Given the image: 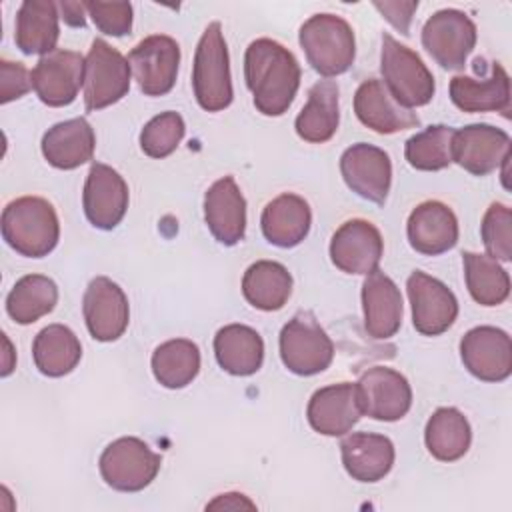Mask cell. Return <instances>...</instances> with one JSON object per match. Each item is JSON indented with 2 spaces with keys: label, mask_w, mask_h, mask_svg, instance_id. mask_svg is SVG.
<instances>
[{
  "label": "cell",
  "mask_w": 512,
  "mask_h": 512,
  "mask_svg": "<svg viewBox=\"0 0 512 512\" xmlns=\"http://www.w3.org/2000/svg\"><path fill=\"white\" fill-rule=\"evenodd\" d=\"M242 294L258 310H280L292 294V276L280 262L258 260L244 272Z\"/></svg>",
  "instance_id": "d6a6232c"
},
{
  "label": "cell",
  "mask_w": 512,
  "mask_h": 512,
  "mask_svg": "<svg viewBox=\"0 0 512 512\" xmlns=\"http://www.w3.org/2000/svg\"><path fill=\"white\" fill-rule=\"evenodd\" d=\"M362 414L358 386L352 382L330 384L316 390L306 408L310 426L324 436H344Z\"/></svg>",
  "instance_id": "ffe728a7"
},
{
  "label": "cell",
  "mask_w": 512,
  "mask_h": 512,
  "mask_svg": "<svg viewBox=\"0 0 512 512\" xmlns=\"http://www.w3.org/2000/svg\"><path fill=\"white\" fill-rule=\"evenodd\" d=\"M482 242L488 252L498 262H510L512 258V212L506 204L494 202L488 206L482 226Z\"/></svg>",
  "instance_id": "ab89813d"
},
{
  "label": "cell",
  "mask_w": 512,
  "mask_h": 512,
  "mask_svg": "<svg viewBox=\"0 0 512 512\" xmlns=\"http://www.w3.org/2000/svg\"><path fill=\"white\" fill-rule=\"evenodd\" d=\"M476 24L462 10L434 12L422 28V46L446 70L464 68L476 46Z\"/></svg>",
  "instance_id": "9c48e42d"
},
{
  "label": "cell",
  "mask_w": 512,
  "mask_h": 512,
  "mask_svg": "<svg viewBox=\"0 0 512 512\" xmlns=\"http://www.w3.org/2000/svg\"><path fill=\"white\" fill-rule=\"evenodd\" d=\"M192 88L196 102L206 112H220L232 102V78L228 46L220 22L202 32L192 64Z\"/></svg>",
  "instance_id": "277c9868"
},
{
  "label": "cell",
  "mask_w": 512,
  "mask_h": 512,
  "mask_svg": "<svg viewBox=\"0 0 512 512\" xmlns=\"http://www.w3.org/2000/svg\"><path fill=\"white\" fill-rule=\"evenodd\" d=\"M450 100L462 112H504L510 110V78L500 62L490 64V74L482 80L454 76L450 80Z\"/></svg>",
  "instance_id": "d4e9b609"
},
{
  "label": "cell",
  "mask_w": 512,
  "mask_h": 512,
  "mask_svg": "<svg viewBox=\"0 0 512 512\" xmlns=\"http://www.w3.org/2000/svg\"><path fill=\"white\" fill-rule=\"evenodd\" d=\"M128 62L134 80L146 96H164L176 84L180 46L166 34H152L130 50Z\"/></svg>",
  "instance_id": "30bf717a"
},
{
  "label": "cell",
  "mask_w": 512,
  "mask_h": 512,
  "mask_svg": "<svg viewBox=\"0 0 512 512\" xmlns=\"http://www.w3.org/2000/svg\"><path fill=\"white\" fill-rule=\"evenodd\" d=\"M2 238L22 256H48L60 238L54 206L40 196H22L2 210Z\"/></svg>",
  "instance_id": "7a4b0ae2"
},
{
  "label": "cell",
  "mask_w": 512,
  "mask_h": 512,
  "mask_svg": "<svg viewBox=\"0 0 512 512\" xmlns=\"http://www.w3.org/2000/svg\"><path fill=\"white\" fill-rule=\"evenodd\" d=\"M362 412L374 420L396 422L404 418L412 406V388L400 372L374 366L356 382Z\"/></svg>",
  "instance_id": "e0dca14e"
},
{
  "label": "cell",
  "mask_w": 512,
  "mask_h": 512,
  "mask_svg": "<svg viewBox=\"0 0 512 512\" xmlns=\"http://www.w3.org/2000/svg\"><path fill=\"white\" fill-rule=\"evenodd\" d=\"M242 508L254 510L256 504L252 500H248L244 494H238V492L220 494L212 502L206 504V510H242Z\"/></svg>",
  "instance_id": "ee69618b"
},
{
  "label": "cell",
  "mask_w": 512,
  "mask_h": 512,
  "mask_svg": "<svg viewBox=\"0 0 512 512\" xmlns=\"http://www.w3.org/2000/svg\"><path fill=\"white\" fill-rule=\"evenodd\" d=\"M466 370L484 382H502L512 372V340L496 326H476L460 340Z\"/></svg>",
  "instance_id": "2e32d148"
},
{
  "label": "cell",
  "mask_w": 512,
  "mask_h": 512,
  "mask_svg": "<svg viewBox=\"0 0 512 512\" xmlns=\"http://www.w3.org/2000/svg\"><path fill=\"white\" fill-rule=\"evenodd\" d=\"M282 364L298 376L324 372L334 358V344L312 312H298L280 332Z\"/></svg>",
  "instance_id": "8992f818"
},
{
  "label": "cell",
  "mask_w": 512,
  "mask_h": 512,
  "mask_svg": "<svg viewBox=\"0 0 512 512\" xmlns=\"http://www.w3.org/2000/svg\"><path fill=\"white\" fill-rule=\"evenodd\" d=\"M340 172L346 186L360 198L384 204L392 184L390 156L372 144L358 142L340 156Z\"/></svg>",
  "instance_id": "9a60e30c"
},
{
  "label": "cell",
  "mask_w": 512,
  "mask_h": 512,
  "mask_svg": "<svg viewBox=\"0 0 512 512\" xmlns=\"http://www.w3.org/2000/svg\"><path fill=\"white\" fill-rule=\"evenodd\" d=\"M58 4L50 0H26L16 14V46L24 54H50L60 36Z\"/></svg>",
  "instance_id": "f1b7e54d"
},
{
  "label": "cell",
  "mask_w": 512,
  "mask_h": 512,
  "mask_svg": "<svg viewBox=\"0 0 512 512\" xmlns=\"http://www.w3.org/2000/svg\"><path fill=\"white\" fill-rule=\"evenodd\" d=\"M406 288L416 332L438 336L454 324L458 316V300L444 282L422 270H414L406 280Z\"/></svg>",
  "instance_id": "8fae6325"
},
{
  "label": "cell",
  "mask_w": 512,
  "mask_h": 512,
  "mask_svg": "<svg viewBox=\"0 0 512 512\" xmlns=\"http://www.w3.org/2000/svg\"><path fill=\"white\" fill-rule=\"evenodd\" d=\"M154 378L164 388H184L200 372V350L188 338H174L160 344L152 354Z\"/></svg>",
  "instance_id": "d590c367"
},
{
  "label": "cell",
  "mask_w": 512,
  "mask_h": 512,
  "mask_svg": "<svg viewBox=\"0 0 512 512\" xmlns=\"http://www.w3.org/2000/svg\"><path fill=\"white\" fill-rule=\"evenodd\" d=\"M58 302V286L44 274L22 276L6 296V312L16 324H32L50 314Z\"/></svg>",
  "instance_id": "e575fe53"
},
{
  "label": "cell",
  "mask_w": 512,
  "mask_h": 512,
  "mask_svg": "<svg viewBox=\"0 0 512 512\" xmlns=\"http://www.w3.org/2000/svg\"><path fill=\"white\" fill-rule=\"evenodd\" d=\"M354 112L366 128L378 134H394L420 126V118L410 108L398 104L378 78H368L358 86Z\"/></svg>",
  "instance_id": "7402d4cb"
},
{
  "label": "cell",
  "mask_w": 512,
  "mask_h": 512,
  "mask_svg": "<svg viewBox=\"0 0 512 512\" xmlns=\"http://www.w3.org/2000/svg\"><path fill=\"white\" fill-rule=\"evenodd\" d=\"M96 148L94 128L86 118L58 122L42 136V154L50 166L74 170L92 160Z\"/></svg>",
  "instance_id": "83f0119b"
},
{
  "label": "cell",
  "mask_w": 512,
  "mask_h": 512,
  "mask_svg": "<svg viewBox=\"0 0 512 512\" xmlns=\"http://www.w3.org/2000/svg\"><path fill=\"white\" fill-rule=\"evenodd\" d=\"M424 442L428 452L440 462H454L462 458L472 442V428L468 418L452 406L438 408L426 422Z\"/></svg>",
  "instance_id": "836d02e7"
},
{
  "label": "cell",
  "mask_w": 512,
  "mask_h": 512,
  "mask_svg": "<svg viewBox=\"0 0 512 512\" xmlns=\"http://www.w3.org/2000/svg\"><path fill=\"white\" fill-rule=\"evenodd\" d=\"M186 132L184 120L178 112H162L154 116L140 132V148L150 158L170 156L182 142Z\"/></svg>",
  "instance_id": "f35d334b"
},
{
  "label": "cell",
  "mask_w": 512,
  "mask_h": 512,
  "mask_svg": "<svg viewBox=\"0 0 512 512\" xmlns=\"http://www.w3.org/2000/svg\"><path fill=\"white\" fill-rule=\"evenodd\" d=\"M374 8L404 36L410 32L412 16L418 8V2H374Z\"/></svg>",
  "instance_id": "7bdbcfd3"
},
{
  "label": "cell",
  "mask_w": 512,
  "mask_h": 512,
  "mask_svg": "<svg viewBox=\"0 0 512 512\" xmlns=\"http://www.w3.org/2000/svg\"><path fill=\"white\" fill-rule=\"evenodd\" d=\"M84 62L80 52L56 48L42 56L32 68V88L36 96L52 106H68L76 100L80 86H84Z\"/></svg>",
  "instance_id": "4fadbf2b"
},
{
  "label": "cell",
  "mask_w": 512,
  "mask_h": 512,
  "mask_svg": "<svg viewBox=\"0 0 512 512\" xmlns=\"http://www.w3.org/2000/svg\"><path fill=\"white\" fill-rule=\"evenodd\" d=\"M84 6L102 34L126 36L132 30L130 2H84Z\"/></svg>",
  "instance_id": "60d3db41"
},
{
  "label": "cell",
  "mask_w": 512,
  "mask_h": 512,
  "mask_svg": "<svg viewBox=\"0 0 512 512\" xmlns=\"http://www.w3.org/2000/svg\"><path fill=\"white\" fill-rule=\"evenodd\" d=\"M462 264H464L466 288L478 304L498 306L508 298V294H510V276L500 266L498 260H494L488 254L464 252L462 254Z\"/></svg>",
  "instance_id": "8d00e7d4"
},
{
  "label": "cell",
  "mask_w": 512,
  "mask_h": 512,
  "mask_svg": "<svg viewBox=\"0 0 512 512\" xmlns=\"http://www.w3.org/2000/svg\"><path fill=\"white\" fill-rule=\"evenodd\" d=\"M364 330L374 340L392 338L402 324V294L394 280L382 270L366 274L362 284Z\"/></svg>",
  "instance_id": "cb8c5ba5"
},
{
  "label": "cell",
  "mask_w": 512,
  "mask_h": 512,
  "mask_svg": "<svg viewBox=\"0 0 512 512\" xmlns=\"http://www.w3.org/2000/svg\"><path fill=\"white\" fill-rule=\"evenodd\" d=\"M342 464L358 482H378L394 466V444L388 436L354 432L340 442Z\"/></svg>",
  "instance_id": "484cf974"
},
{
  "label": "cell",
  "mask_w": 512,
  "mask_h": 512,
  "mask_svg": "<svg viewBox=\"0 0 512 512\" xmlns=\"http://www.w3.org/2000/svg\"><path fill=\"white\" fill-rule=\"evenodd\" d=\"M214 354L222 370L232 376H250L264 360L262 336L244 324H228L214 336Z\"/></svg>",
  "instance_id": "f546056e"
},
{
  "label": "cell",
  "mask_w": 512,
  "mask_h": 512,
  "mask_svg": "<svg viewBox=\"0 0 512 512\" xmlns=\"http://www.w3.org/2000/svg\"><path fill=\"white\" fill-rule=\"evenodd\" d=\"M32 356L36 368L50 378L70 374L82 358V344L78 336L64 324H50L42 328L32 342Z\"/></svg>",
  "instance_id": "1f68e13d"
},
{
  "label": "cell",
  "mask_w": 512,
  "mask_h": 512,
  "mask_svg": "<svg viewBox=\"0 0 512 512\" xmlns=\"http://www.w3.org/2000/svg\"><path fill=\"white\" fill-rule=\"evenodd\" d=\"M300 64L296 56L272 38L250 42L244 54V78L254 106L264 116H282L300 86Z\"/></svg>",
  "instance_id": "6da1fadb"
},
{
  "label": "cell",
  "mask_w": 512,
  "mask_h": 512,
  "mask_svg": "<svg viewBox=\"0 0 512 512\" xmlns=\"http://www.w3.org/2000/svg\"><path fill=\"white\" fill-rule=\"evenodd\" d=\"M130 62L106 40L96 38L84 62V106L88 112L122 100L130 90Z\"/></svg>",
  "instance_id": "ba28073f"
},
{
  "label": "cell",
  "mask_w": 512,
  "mask_h": 512,
  "mask_svg": "<svg viewBox=\"0 0 512 512\" xmlns=\"http://www.w3.org/2000/svg\"><path fill=\"white\" fill-rule=\"evenodd\" d=\"M454 128L446 124L428 126L406 140L404 156L416 170L436 172L452 164V140Z\"/></svg>",
  "instance_id": "74e56055"
},
{
  "label": "cell",
  "mask_w": 512,
  "mask_h": 512,
  "mask_svg": "<svg viewBox=\"0 0 512 512\" xmlns=\"http://www.w3.org/2000/svg\"><path fill=\"white\" fill-rule=\"evenodd\" d=\"M82 314L90 336L98 342L118 340L130 322V306L124 290L106 276L90 280L84 298Z\"/></svg>",
  "instance_id": "7c38bea8"
},
{
  "label": "cell",
  "mask_w": 512,
  "mask_h": 512,
  "mask_svg": "<svg viewBox=\"0 0 512 512\" xmlns=\"http://www.w3.org/2000/svg\"><path fill=\"white\" fill-rule=\"evenodd\" d=\"M338 122V84L332 80H318L308 90V102L296 116V134L310 144H322L336 134Z\"/></svg>",
  "instance_id": "4dcf8cb0"
},
{
  "label": "cell",
  "mask_w": 512,
  "mask_h": 512,
  "mask_svg": "<svg viewBox=\"0 0 512 512\" xmlns=\"http://www.w3.org/2000/svg\"><path fill=\"white\" fill-rule=\"evenodd\" d=\"M308 64L322 76L344 74L356 56L352 26L336 14H314L298 34Z\"/></svg>",
  "instance_id": "3957f363"
},
{
  "label": "cell",
  "mask_w": 512,
  "mask_h": 512,
  "mask_svg": "<svg viewBox=\"0 0 512 512\" xmlns=\"http://www.w3.org/2000/svg\"><path fill=\"white\" fill-rule=\"evenodd\" d=\"M32 90V72L20 62L0 60V102L8 104Z\"/></svg>",
  "instance_id": "b9f144b4"
},
{
  "label": "cell",
  "mask_w": 512,
  "mask_h": 512,
  "mask_svg": "<svg viewBox=\"0 0 512 512\" xmlns=\"http://www.w3.org/2000/svg\"><path fill=\"white\" fill-rule=\"evenodd\" d=\"M384 252L380 230L364 220H346L330 240L332 264L346 274H370L378 268Z\"/></svg>",
  "instance_id": "ac0fdd59"
},
{
  "label": "cell",
  "mask_w": 512,
  "mask_h": 512,
  "mask_svg": "<svg viewBox=\"0 0 512 512\" xmlns=\"http://www.w3.org/2000/svg\"><path fill=\"white\" fill-rule=\"evenodd\" d=\"M410 246L426 256H438L452 250L458 242V220L450 206L440 200L418 204L406 222Z\"/></svg>",
  "instance_id": "44dd1931"
},
{
  "label": "cell",
  "mask_w": 512,
  "mask_h": 512,
  "mask_svg": "<svg viewBox=\"0 0 512 512\" xmlns=\"http://www.w3.org/2000/svg\"><path fill=\"white\" fill-rule=\"evenodd\" d=\"M380 72L392 98L404 108L426 106L436 90L434 76L422 58L390 34H382Z\"/></svg>",
  "instance_id": "5b68a950"
},
{
  "label": "cell",
  "mask_w": 512,
  "mask_h": 512,
  "mask_svg": "<svg viewBox=\"0 0 512 512\" xmlns=\"http://www.w3.org/2000/svg\"><path fill=\"white\" fill-rule=\"evenodd\" d=\"M312 212L308 202L292 192H284L270 200L260 218L264 238L280 248L298 246L310 232Z\"/></svg>",
  "instance_id": "4316f807"
},
{
  "label": "cell",
  "mask_w": 512,
  "mask_h": 512,
  "mask_svg": "<svg viewBox=\"0 0 512 512\" xmlns=\"http://www.w3.org/2000/svg\"><path fill=\"white\" fill-rule=\"evenodd\" d=\"M58 10L62 12V20L68 26H74V28L80 26L82 28L86 24V6H84V2H60Z\"/></svg>",
  "instance_id": "f6af8a7d"
},
{
  "label": "cell",
  "mask_w": 512,
  "mask_h": 512,
  "mask_svg": "<svg viewBox=\"0 0 512 512\" xmlns=\"http://www.w3.org/2000/svg\"><path fill=\"white\" fill-rule=\"evenodd\" d=\"M204 220L212 236L234 246L246 232V200L232 176L216 180L204 194Z\"/></svg>",
  "instance_id": "603a6c76"
},
{
  "label": "cell",
  "mask_w": 512,
  "mask_h": 512,
  "mask_svg": "<svg viewBox=\"0 0 512 512\" xmlns=\"http://www.w3.org/2000/svg\"><path fill=\"white\" fill-rule=\"evenodd\" d=\"M162 464L144 440L136 436H124L104 448L98 460L102 480L120 492H140L158 474Z\"/></svg>",
  "instance_id": "52a82bcc"
},
{
  "label": "cell",
  "mask_w": 512,
  "mask_h": 512,
  "mask_svg": "<svg viewBox=\"0 0 512 512\" xmlns=\"http://www.w3.org/2000/svg\"><path fill=\"white\" fill-rule=\"evenodd\" d=\"M82 206L94 228L112 230L126 214L128 184L114 168L94 162L84 182Z\"/></svg>",
  "instance_id": "d6986e66"
},
{
  "label": "cell",
  "mask_w": 512,
  "mask_h": 512,
  "mask_svg": "<svg viewBox=\"0 0 512 512\" xmlns=\"http://www.w3.org/2000/svg\"><path fill=\"white\" fill-rule=\"evenodd\" d=\"M510 136L492 124H470L454 132L452 162L474 176H486L510 160Z\"/></svg>",
  "instance_id": "5bb4252c"
}]
</instances>
